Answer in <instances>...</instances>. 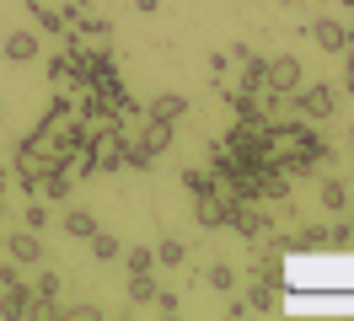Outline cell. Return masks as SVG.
Here are the masks:
<instances>
[{
    "instance_id": "obj_1",
    "label": "cell",
    "mask_w": 354,
    "mask_h": 321,
    "mask_svg": "<svg viewBox=\"0 0 354 321\" xmlns=\"http://www.w3.org/2000/svg\"><path fill=\"white\" fill-rule=\"evenodd\" d=\"M285 102L295 107L301 118H333V113H338V91H333V86H301V91H290Z\"/></svg>"
},
{
    "instance_id": "obj_2",
    "label": "cell",
    "mask_w": 354,
    "mask_h": 321,
    "mask_svg": "<svg viewBox=\"0 0 354 321\" xmlns=\"http://www.w3.org/2000/svg\"><path fill=\"white\" fill-rule=\"evenodd\" d=\"M32 311H38V289H32L27 278H17V284L0 289V316H6V321H27Z\"/></svg>"
},
{
    "instance_id": "obj_3",
    "label": "cell",
    "mask_w": 354,
    "mask_h": 321,
    "mask_svg": "<svg viewBox=\"0 0 354 321\" xmlns=\"http://www.w3.org/2000/svg\"><path fill=\"white\" fill-rule=\"evenodd\" d=\"M194 220H199L204 231H225V220H231V193L225 188L199 193V198H194Z\"/></svg>"
},
{
    "instance_id": "obj_4",
    "label": "cell",
    "mask_w": 354,
    "mask_h": 321,
    "mask_svg": "<svg viewBox=\"0 0 354 321\" xmlns=\"http://www.w3.org/2000/svg\"><path fill=\"white\" fill-rule=\"evenodd\" d=\"M301 59L295 54H279V59H268V70H263V86L268 91H279V97H290V91H301Z\"/></svg>"
},
{
    "instance_id": "obj_5",
    "label": "cell",
    "mask_w": 354,
    "mask_h": 321,
    "mask_svg": "<svg viewBox=\"0 0 354 321\" xmlns=\"http://www.w3.org/2000/svg\"><path fill=\"white\" fill-rule=\"evenodd\" d=\"M306 32H311V43H317L322 54H344L354 43V27H344V21H333V17H317Z\"/></svg>"
},
{
    "instance_id": "obj_6",
    "label": "cell",
    "mask_w": 354,
    "mask_h": 321,
    "mask_svg": "<svg viewBox=\"0 0 354 321\" xmlns=\"http://www.w3.org/2000/svg\"><path fill=\"white\" fill-rule=\"evenodd\" d=\"M38 48H44V43H38V32H27V27L6 32V43H0V54H6L11 64H32V59H38Z\"/></svg>"
},
{
    "instance_id": "obj_7",
    "label": "cell",
    "mask_w": 354,
    "mask_h": 321,
    "mask_svg": "<svg viewBox=\"0 0 354 321\" xmlns=\"http://www.w3.org/2000/svg\"><path fill=\"white\" fill-rule=\"evenodd\" d=\"M32 289H38V311H32V316H59V289H65V284H59V273H54V268H44V273L32 278Z\"/></svg>"
},
{
    "instance_id": "obj_8",
    "label": "cell",
    "mask_w": 354,
    "mask_h": 321,
    "mask_svg": "<svg viewBox=\"0 0 354 321\" xmlns=\"http://www.w3.org/2000/svg\"><path fill=\"white\" fill-rule=\"evenodd\" d=\"M6 252H11V262H22V268H32V262H44V241H38V231H17L11 241H6Z\"/></svg>"
},
{
    "instance_id": "obj_9",
    "label": "cell",
    "mask_w": 354,
    "mask_h": 321,
    "mask_svg": "<svg viewBox=\"0 0 354 321\" xmlns=\"http://www.w3.org/2000/svg\"><path fill=\"white\" fill-rule=\"evenodd\" d=\"M151 118H167V124L188 118V97H183V91H161V97L151 102Z\"/></svg>"
},
{
    "instance_id": "obj_10",
    "label": "cell",
    "mask_w": 354,
    "mask_h": 321,
    "mask_svg": "<svg viewBox=\"0 0 354 321\" xmlns=\"http://www.w3.org/2000/svg\"><path fill=\"white\" fill-rule=\"evenodd\" d=\"M86 246H91V257H97V262H118V252H124V241H118L113 231H102V225L86 235Z\"/></svg>"
},
{
    "instance_id": "obj_11",
    "label": "cell",
    "mask_w": 354,
    "mask_h": 321,
    "mask_svg": "<svg viewBox=\"0 0 354 321\" xmlns=\"http://www.w3.org/2000/svg\"><path fill=\"white\" fill-rule=\"evenodd\" d=\"M140 145L151 150V155H161V150L172 145V124H167V118H145V134H140Z\"/></svg>"
},
{
    "instance_id": "obj_12",
    "label": "cell",
    "mask_w": 354,
    "mask_h": 321,
    "mask_svg": "<svg viewBox=\"0 0 354 321\" xmlns=\"http://www.w3.org/2000/svg\"><path fill=\"white\" fill-rule=\"evenodd\" d=\"M204 284H209L215 295H231V289L242 284V273H236L231 262H209V273H204Z\"/></svg>"
},
{
    "instance_id": "obj_13",
    "label": "cell",
    "mask_w": 354,
    "mask_h": 321,
    "mask_svg": "<svg viewBox=\"0 0 354 321\" xmlns=\"http://www.w3.org/2000/svg\"><path fill=\"white\" fill-rule=\"evenodd\" d=\"M59 225H65V235H70V241H86V235L97 231V214H91V209H70L65 220H59Z\"/></svg>"
},
{
    "instance_id": "obj_14",
    "label": "cell",
    "mask_w": 354,
    "mask_h": 321,
    "mask_svg": "<svg viewBox=\"0 0 354 321\" xmlns=\"http://www.w3.org/2000/svg\"><path fill=\"white\" fill-rule=\"evenodd\" d=\"M27 11H32V21H38L44 32H59V38H65V32H70V21L59 17V11H48L44 0H27Z\"/></svg>"
},
{
    "instance_id": "obj_15",
    "label": "cell",
    "mask_w": 354,
    "mask_h": 321,
    "mask_svg": "<svg viewBox=\"0 0 354 321\" xmlns=\"http://www.w3.org/2000/svg\"><path fill=\"white\" fill-rule=\"evenodd\" d=\"M322 209H328V214H344V209H349V188H344L338 177H322Z\"/></svg>"
},
{
    "instance_id": "obj_16",
    "label": "cell",
    "mask_w": 354,
    "mask_h": 321,
    "mask_svg": "<svg viewBox=\"0 0 354 321\" xmlns=\"http://www.w3.org/2000/svg\"><path fill=\"white\" fill-rule=\"evenodd\" d=\"M75 32H81V38H91V43H108V38H113V21L97 17V11H86V17L75 21Z\"/></svg>"
},
{
    "instance_id": "obj_17",
    "label": "cell",
    "mask_w": 354,
    "mask_h": 321,
    "mask_svg": "<svg viewBox=\"0 0 354 321\" xmlns=\"http://www.w3.org/2000/svg\"><path fill=\"white\" fill-rule=\"evenodd\" d=\"M247 311H274V305H279V289H274V284H263V278H258V284H252V289H247Z\"/></svg>"
},
{
    "instance_id": "obj_18",
    "label": "cell",
    "mask_w": 354,
    "mask_h": 321,
    "mask_svg": "<svg viewBox=\"0 0 354 321\" xmlns=\"http://www.w3.org/2000/svg\"><path fill=\"white\" fill-rule=\"evenodd\" d=\"M183 188L199 198V193H215L221 182H215V171H209V166H188V171H183Z\"/></svg>"
},
{
    "instance_id": "obj_19",
    "label": "cell",
    "mask_w": 354,
    "mask_h": 321,
    "mask_svg": "<svg viewBox=\"0 0 354 321\" xmlns=\"http://www.w3.org/2000/svg\"><path fill=\"white\" fill-rule=\"evenodd\" d=\"M118 257H124L129 273H156V246H129V252H118Z\"/></svg>"
},
{
    "instance_id": "obj_20",
    "label": "cell",
    "mask_w": 354,
    "mask_h": 321,
    "mask_svg": "<svg viewBox=\"0 0 354 321\" xmlns=\"http://www.w3.org/2000/svg\"><path fill=\"white\" fill-rule=\"evenodd\" d=\"M156 262H161V268H183V262H188V246H183L177 235H167V241L156 246Z\"/></svg>"
},
{
    "instance_id": "obj_21",
    "label": "cell",
    "mask_w": 354,
    "mask_h": 321,
    "mask_svg": "<svg viewBox=\"0 0 354 321\" xmlns=\"http://www.w3.org/2000/svg\"><path fill=\"white\" fill-rule=\"evenodd\" d=\"M156 300V278L151 273H129V305H151Z\"/></svg>"
},
{
    "instance_id": "obj_22",
    "label": "cell",
    "mask_w": 354,
    "mask_h": 321,
    "mask_svg": "<svg viewBox=\"0 0 354 321\" xmlns=\"http://www.w3.org/2000/svg\"><path fill=\"white\" fill-rule=\"evenodd\" d=\"M317 246H328V225H306L295 235V252H317Z\"/></svg>"
},
{
    "instance_id": "obj_23",
    "label": "cell",
    "mask_w": 354,
    "mask_h": 321,
    "mask_svg": "<svg viewBox=\"0 0 354 321\" xmlns=\"http://www.w3.org/2000/svg\"><path fill=\"white\" fill-rule=\"evenodd\" d=\"M124 166H129V171H151V166H156V155L140 145V139H129V155H124Z\"/></svg>"
},
{
    "instance_id": "obj_24",
    "label": "cell",
    "mask_w": 354,
    "mask_h": 321,
    "mask_svg": "<svg viewBox=\"0 0 354 321\" xmlns=\"http://www.w3.org/2000/svg\"><path fill=\"white\" fill-rule=\"evenodd\" d=\"M156 311H161V316H177V311H183V295H177V289H161V284H156V300H151Z\"/></svg>"
},
{
    "instance_id": "obj_25",
    "label": "cell",
    "mask_w": 354,
    "mask_h": 321,
    "mask_svg": "<svg viewBox=\"0 0 354 321\" xmlns=\"http://www.w3.org/2000/svg\"><path fill=\"white\" fill-rule=\"evenodd\" d=\"M59 316H75V321H97V316H102V305H91V300H75V305H59Z\"/></svg>"
},
{
    "instance_id": "obj_26",
    "label": "cell",
    "mask_w": 354,
    "mask_h": 321,
    "mask_svg": "<svg viewBox=\"0 0 354 321\" xmlns=\"http://www.w3.org/2000/svg\"><path fill=\"white\" fill-rule=\"evenodd\" d=\"M328 246H354V225H328Z\"/></svg>"
},
{
    "instance_id": "obj_27",
    "label": "cell",
    "mask_w": 354,
    "mask_h": 321,
    "mask_svg": "<svg viewBox=\"0 0 354 321\" xmlns=\"http://www.w3.org/2000/svg\"><path fill=\"white\" fill-rule=\"evenodd\" d=\"M48 225V204H27V231H44Z\"/></svg>"
},
{
    "instance_id": "obj_28",
    "label": "cell",
    "mask_w": 354,
    "mask_h": 321,
    "mask_svg": "<svg viewBox=\"0 0 354 321\" xmlns=\"http://www.w3.org/2000/svg\"><path fill=\"white\" fill-rule=\"evenodd\" d=\"M225 70H231V54H225V48H215V54H209V75H215V81H221Z\"/></svg>"
},
{
    "instance_id": "obj_29",
    "label": "cell",
    "mask_w": 354,
    "mask_h": 321,
    "mask_svg": "<svg viewBox=\"0 0 354 321\" xmlns=\"http://www.w3.org/2000/svg\"><path fill=\"white\" fill-rule=\"evenodd\" d=\"M344 91H349V97H354V43H349V48H344Z\"/></svg>"
},
{
    "instance_id": "obj_30",
    "label": "cell",
    "mask_w": 354,
    "mask_h": 321,
    "mask_svg": "<svg viewBox=\"0 0 354 321\" xmlns=\"http://www.w3.org/2000/svg\"><path fill=\"white\" fill-rule=\"evenodd\" d=\"M17 278H22V262H0V289H6V284H17Z\"/></svg>"
},
{
    "instance_id": "obj_31",
    "label": "cell",
    "mask_w": 354,
    "mask_h": 321,
    "mask_svg": "<svg viewBox=\"0 0 354 321\" xmlns=\"http://www.w3.org/2000/svg\"><path fill=\"white\" fill-rule=\"evenodd\" d=\"M225 316H252V311H247L242 295H231V300H225Z\"/></svg>"
},
{
    "instance_id": "obj_32",
    "label": "cell",
    "mask_w": 354,
    "mask_h": 321,
    "mask_svg": "<svg viewBox=\"0 0 354 321\" xmlns=\"http://www.w3.org/2000/svg\"><path fill=\"white\" fill-rule=\"evenodd\" d=\"M134 6H140L145 17H151V11H161V0H134Z\"/></svg>"
},
{
    "instance_id": "obj_33",
    "label": "cell",
    "mask_w": 354,
    "mask_h": 321,
    "mask_svg": "<svg viewBox=\"0 0 354 321\" xmlns=\"http://www.w3.org/2000/svg\"><path fill=\"white\" fill-rule=\"evenodd\" d=\"M338 6H349V11H354V0H338Z\"/></svg>"
},
{
    "instance_id": "obj_34",
    "label": "cell",
    "mask_w": 354,
    "mask_h": 321,
    "mask_svg": "<svg viewBox=\"0 0 354 321\" xmlns=\"http://www.w3.org/2000/svg\"><path fill=\"white\" fill-rule=\"evenodd\" d=\"M0 209H6V198H0Z\"/></svg>"
},
{
    "instance_id": "obj_35",
    "label": "cell",
    "mask_w": 354,
    "mask_h": 321,
    "mask_svg": "<svg viewBox=\"0 0 354 321\" xmlns=\"http://www.w3.org/2000/svg\"><path fill=\"white\" fill-rule=\"evenodd\" d=\"M285 6H295V0H285Z\"/></svg>"
}]
</instances>
